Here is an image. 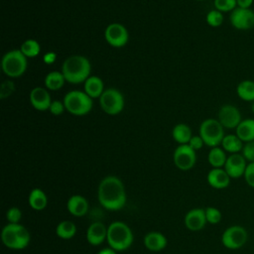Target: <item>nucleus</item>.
Returning <instances> with one entry per match:
<instances>
[{
	"instance_id": "aec40b11",
	"label": "nucleus",
	"mask_w": 254,
	"mask_h": 254,
	"mask_svg": "<svg viewBox=\"0 0 254 254\" xmlns=\"http://www.w3.org/2000/svg\"><path fill=\"white\" fill-rule=\"evenodd\" d=\"M167 238L166 236L158 231H151L147 233L144 237V245L145 247L153 252H158L166 248L167 246Z\"/></svg>"
},
{
	"instance_id": "393cba45",
	"label": "nucleus",
	"mask_w": 254,
	"mask_h": 254,
	"mask_svg": "<svg viewBox=\"0 0 254 254\" xmlns=\"http://www.w3.org/2000/svg\"><path fill=\"white\" fill-rule=\"evenodd\" d=\"M236 93L238 97L246 102L254 101V81L245 79L240 81L236 86Z\"/></svg>"
},
{
	"instance_id": "6e6552de",
	"label": "nucleus",
	"mask_w": 254,
	"mask_h": 254,
	"mask_svg": "<svg viewBox=\"0 0 254 254\" xmlns=\"http://www.w3.org/2000/svg\"><path fill=\"white\" fill-rule=\"evenodd\" d=\"M248 240V232L241 225H231L227 227L221 235L222 245L230 250L242 248Z\"/></svg>"
},
{
	"instance_id": "cd10ccee",
	"label": "nucleus",
	"mask_w": 254,
	"mask_h": 254,
	"mask_svg": "<svg viewBox=\"0 0 254 254\" xmlns=\"http://www.w3.org/2000/svg\"><path fill=\"white\" fill-rule=\"evenodd\" d=\"M76 233V225L70 220H63L56 227V234L64 240L71 239Z\"/></svg>"
},
{
	"instance_id": "dca6fc26",
	"label": "nucleus",
	"mask_w": 254,
	"mask_h": 254,
	"mask_svg": "<svg viewBox=\"0 0 254 254\" xmlns=\"http://www.w3.org/2000/svg\"><path fill=\"white\" fill-rule=\"evenodd\" d=\"M30 102L35 109L45 111L50 109L52 100L50 93L45 88L35 87L30 92Z\"/></svg>"
},
{
	"instance_id": "412c9836",
	"label": "nucleus",
	"mask_w": 254,
	"mask_h": 254,
	"mask_svg": "<svg viewBox=\"0 0 254 254\" xmlns=\"http://www.w3.org/2000/svg\"><path fill=\"white\" fill-rule=\"evenodd\" d=\"M235 134L244 144L254 141V118L242 119L235 129Z\"/></svg>"
},
{
	"instance_id": "7ed1b4c3",
	"label": "nucleus",
	"mask_w": 254,
	"mask_h": 254,
	"mask_svg": "<svg viewBox=\"0 0 254 254\" xmlns=\"http://www.w3.org/2000/svg\"><path fill=\"white\" fill-rule=\"evenodd\" d=\"M1 240L9 249L22 250L30 244L31 234L20 223H8L1 231Z\"/></svg>"
},
{
	"instance_id": "423d86ee",
	"label": "nucleus",
	"mask_w": 254,
	"mask_h": 254,
	"mask_svg": "<svg viewBox=\"0 0 254 254\" xmlns=\"http://www.w3.org/2000/svg\"><path fill=\"white\" fill-rule=\"evenodd\" d=\"M27 58L20 50H12L6 53L1 62L3 72L9 77H19L27 69Z\"/></svg>"
},
{
	"instance_id": "9d476101",
	"label": "nucleus",
	"mask_w": 254,
	"mask_h": 254,
	"mask_svg": "<svg viewBox=\"0 0 254 254\" xmlns=\"http://www.w3.org/2000/svg\"><path fill=\"white\" fill-rule=\"evenodd\" d=\"M175 166L182 171L190 170L196 161L195 151L189 145L183 144L176 148L173 156Z\"/></svg>"
},
{
	"instance_id": "2eb2a0df",
	"label": "nucleus",
	"mask_w": 254,
	"mask_h": 254,
	"mask_svg": "<svg viewBox=\"0 0 254 254\" xmlns=\"http://www.w3.org/2000/svg\"><path fill=\"white\" fill-rule=\"evenodd\" d=\"M204 208H192L185 216V225L190 231H199L206 224Z\"/></svg>"
},
{
	"instance_id": "72a5a7b5",
	"label": "nucleus",
	"mask_w": 254,
	"mask_h": 254,
	"mask_svg": "<svg viewBox=\"0 0 254 254\" xmlns=\"http://www.w3.org/2000/svg\"><path fill=\"white\" fill-rule=\"evenodd\" d=\"M6 218L9 223H19L22 218V211L17 206L10 207L6 212Z\"/></svg>"
},
{
	"instance_id": "39448f33",
	"label": "nucleus",
	"mask_w": 254,
	"mask_h": 254,
	"mask_svg": "<svg viewBox=\"0 0 254 254\" xmlns=\"http://www.w3.org/2000/svg\"><path fill=\"white\" fill-rule=\"evenodd\" d=\"M65 109L75 116H83L92 108V98L84 91L72 90L65 94L64 98Z\"/></svg>"
},
{
	"instance_id": "f8f14e48",
	"label": "nucleus",
	"mask_w": 254,
	"mask_h": 254,
	"mask_svg": "<svg viewBox=\"0 0 254 254\" xmlns=\"http://www.w3.org/2000/svg\"><path fill=\"white\" fill-rule=\"evenodd\" d=\"M217 120L224 128L236 129L242 121V116L240 110L235 105L224 104L218 110Z\"/></svg>"
},
{
	"instance_id": "f257e3e1",
	"label": "nucleus",
	"mask_w": 254,
	"mask_h": 254,
	"mask_svg": "<svg viewBox=\"0 0 254 254\" xmlns=\"http://www.w3.org/2000/svg\"><path fill=\"white\" fill-rule=\"evenodd\" d=\"M97 196L100 204L111 211L123 208L127 200L124 184L115 176H107L101 180L98 185Z\"/></svg>"
},
{
	"instance_id": "ea45409f",
	"label": "nucleus",
	"mask_w": 254,
	"mask_h": 254,
	"mask_svg": "<svg viewBox=\"0 0 254 254\" xmlns=\"http://www.w3.org/2000/svg\"><path fill=\"white\" fill-rule=\"evenodd\" d=\"M237 7L239 8H244V9H249L254 3V0H236Z\"/></svg>"
},
{
	"instance_id": "6ab92c4d",
	"label": "nucleus",
	"mask_w": 254,
	"mask_h": 254,
	"mask_svg": "<svg viewBox=\"0 0 254 254\" xmlns=\"http://www.w3.org/2000/svg\"><path fill=\"white\" fill-rule=\"evenodd\" d=\"M66 208L73 216L81 217L87 213L89 204L84 196L80 194H73L67 199Z\"/></svg>"
},
{
	"instance_id": "9b49d317",
	"label": "nucleus",
	"mask_w": 254,
	"mask_h": 254,
	"mask_svg": "<svg viewBox=\"0 0 254 254\" xmlns=\"http://www.w3.org/2000/svg\"><path fill=\"white\" fill-rule=\"evenodd\" d=\"M231 26L239 31H248L254 28V11L244 8H235L229 16Z\"/></svg>"
},
{
	"instance_id": "4be33fe9",
	"label": "nucleus",
	"mask_w": 254,
	"mask_h": 254,
	"mask_svg": "<svg viewBox=\"0 0 254 254\" xmlns=\"http://www.w3.org/2000/svg\"><path fill=\"white\" fill-rule=\"evenodd\" d=\"M28 202H29V205L31 208H33L34 210L40 211L47 207L48 196L42 189L35 188L29 193Z\"/></svg>"
},
{
	"instance_id": "2f4dec72",
	"label": "nucleus",
	"mask_w": 254,
	"mask_h": 254,
	"mask_svg": "<svg viewBox=\"0 0 254 254\" xmlns=\"http://www.w3.org/2000/svg\"><path fill=\"white\" fill-rule=\"evenodd\" d=\"M204 211H205V217H206L207 223L217 224L220 222L222 218V214L218 208L213 206H207L206 208H204Z\"/></svg>"
},
{
	"instance_id": "4468645a",
	"label": "nucleus",
	"mask_w": 254,
	"mask_h": 254,
	"mask_svg": "<svg viewBox=\"0 0 254 254\" xmlns=\"http://www.w3.org/2000/svg\"><path fill=\"white\" fill-rule=\"evenodd\" d=\"M247 161L241 153L230 154L227 157L223 169L231 179H239L244 176L247 167Z\"/></svg>"
},
{
	"instance_id": "ddd939ff",
	"label": "nucleus",
	"mask_w": 254,
	"mask_h": 254,
	"mask_svg": "<svg viewBox=\"0 0 254 254\" xmlns=\"http://www.w3.org/2000/svg\"><path fill=\"white\" fill-rule=\"evenodd\" d=\"M104 36L106 42L114 48L124 47L129 39L127 29L119 23H112L108 25L105 29Z\"/></svg>"
},
{
	"instance_id": "79ce46f5",
	"label": "nucleus",
	"mask_w": 254,
	"mask_h": 254,
	"mask_svg": "<svg viewBox=\"0 0 254 254\" xmlns=\"http://www.w3.org/2000/svg\"><path fill=\"white\" fill-rule=\"evenodd\" d=\"M97 254H117L116 253V251L114 250V249H112V248H103V249H101Z\"/></svg>"
},
{
	"instance_id": "f704fd0d",
	"label": "nucleus",
	"mask_w": 254,
	"mask_h": 254,
	"mask_svg": "<svg viewBox=\"0 0 254 254\" xmlns=\"http://www.w3.org/2000/svg\"><path fill=\"white\" fill-rule=\"evenodd\" d=\"M241 154L248 163H254V141L245 143Z\"/></svg>"
},
{
	"instance_id": "4c0bfd02",
	"label": "nucleus",
	"mask_w": 254,
	"mask_h": 254,
	"mask_svg": "<svg viewBox=\"0 0 254 254\" xmlns=\"http://www.w3.org/2000/svg\"><path fill=\"white\" fill-rule=\"evenodd\" d=\"M64 109H65V107H64V102H62L60 100H55V101H52L49 110L53 115L59 116L64 112Z\"/></svg>"
},
{
	"instance_id": "f3484780",
	"label": "nucleus",
	"mask_w": 254,
	"mask_h": 254,
	"mask_svg": "<svg viewBox=\"0 0 254 254\" xmlns=\"http://www.w3.org/2000/svg\"><path fill=\"white\" fill-rule=\"evenodd\" d=\"M206 180L208 185L213 189L222 190L229 186L231 178L223 168H212L208 172Z\"/></svg>"
},
{
	"instance_id": "c03bdc74",
	"label": "nucleus",
	"mask_w": 254,
	"mask_h": 254,
	"mask_svg": "<svg viewBox=\"0 0 254 254\" xmlns=\"http://www.w3.org/2000/svg\"><path fill=\"white\" fill-rule=\"evenodd\" d=\"M197 1H203V0H197Z\"/></svg>"
},
{
	"instance_id": "7c9ffc66",
	"label": "nucleus",
	"mask_w": 254,
	"mask_h": 254,
	"mask_svg": "<svg viewBox=\"0 0 254 254\" xmlns=\"http://www.w3.org/2000/svg\"><path fill=\"white\" fill-rule=\"evenodd\" d=\"M223 20H224L223 13H221L216 9L209 11L206 15V23L213 28L219 27L223 23Z\"/></svg>"
},
{
	"instance_id": "20e7f679",
	"label": "nucleus",
	"mask_w": 254,
	"mask_h": 254,
	"mask_svg": "<svg viewBox=\"0 0 254 254\" xmlns=\"http://www.w3.org/2000/svg\"><path fill=\"white\" fill-rule=\"evenodd\" d=\"M108 245L115 251L128 249L134 240L131 228L123 221H113L107 227Z\"/></svg>"
},
{
	"instance_id": "bb28decb",
	"label": "nucleus",
	"mask_w": 254,
	"mask_h": 254,
	"mask_svg": "<svg viewBox=\"0 0 254 254\" xmlns=\"http://www.w3.org/2000/svg\"><path fill=\"white\" fill-rule=\"evenodd\" d=\"M173 138L176 142L180 143L181 145L183 144H189L190 138L192 137L191 135V130L190 128L185 124V123H179L177 124L172 131Z\"/></svg>"
},
{
	"instance_id": "c85d7f7f",
	"label": "nucleus",
	"mask_w": 254,
	"mask_h": 254,
	"mask_svg": "<svg viewBox=\"0 0 254 254\" xmlns=\"http://www.w3.org/2000/svg\"><path fill=\"white\" fill-rule=\"evenodd\" d=\"M64 77L62 71H51L45 77V85L50 90H58L64 84Z\"/></svg>"
},
{
	"instance_id": "b1692460",
	"label": "nucleus",
	"mask_w": 254,
	"mask_h": 254,
	"mask_svg": "<svg viewBox=\"0 0 254 254\" xmlns=\"http://www.w3.org/2000/svg\"><path fill=\"white\" fill-rule=\"evenodd\" d=\"M220 145L225 152L229 154H237L242 151L244 143L236 134H227L223 137Z\"/></svg>"
},
{
	"instance_id": "37998d69",
	"label": "nucleus",
	"mask_w": 254,
	"mask_h": 254,
	"mask_svg": "<svg viewBox=\"0 0 254 254\" xmlns=\"http://www.w3.org/2000/svg\"><path fill=\"white\" fill-rule=\"evenodd\" d=\"M251 111H252V113L254 114V101L251 102Z\"/></svg>"
},
{
	"instance_id": "f03ea898",
	"label": "nucleus",
	"mask_w": 254,
	"mask_h": 254,
	"mask_svg": "<svg viewBox=\"0 0 254 254\" xmlns=\"http://www.w3.org/2000/svg\"><path fill=\"white\" fill-rule=\"evenodd\" d=\"M91 65L89 61L82 56H71L64 60L62 65V73L65 81L77 84L89 77Z\"/></svg>"
},
{
	"instance_id": "58836bf2",
	"label": "nucleus",
	"mask_w": 254,
	"mask_h": 254,
	"mask_svg": "<svg viewBox=\"0 0 254 254\" xmlns=\"http://www.w3.org/2000/svg\"><path fill=\"white\" fill-rule=\"evenodd\" d=\"M189 145L194 150H199L202 148V146L204 145V142L203 140L201 139L200 136H192L189 142Z\"/></svg>"
},
{
	"instance_id": "c9c22d12",
	"label": "nucleus",
	"mask_w": 254,
	"mask_h": 254,
	"mask_svg": "<svg viewBox=\"0 0 254 254\" xmlns=\"http://www.w3.org/2000/svg\"><path fill=\"white\" fill-rule=\"evenodd\" d=\"M246 184L254 189V163H248L243 176Z\"/></svg>"
},
{
	"instance_id": "5701e85b",
	"label": "nucleus",
	"mask_w": 254,
	"mask_h": 254,
	"mask_svg": "<svg viewBox=\"0 0 254 254\" xmlns=\"http://www.w3.org/2000/svg\"><path fill=\"white\" fill-rule=\"evenodd\" d=\"M103 81L98 76H89L84 81V92L90 97V98H99L101 94L103 93Z\"/></svg>"
},
{
	"instance_id": "473e14b6",
	"label": "nucleus",
	"mask_w": 254,
	"mask_h": 254,
	"mask_svg": "<svg viewBox=\"0 0 254 254\" xmlns=\"http://www.w3.org/2000/svg\"><path fill=\"white\" fill-rule=\"evenodd\" d=\"M214 8L221 13L232 12L237 8L236 0H214Z\"/></svg>"
},
{
	"instance_id": "a878e982",
	"label": "nucleus",
	"mask_w": 254,
	"mask_h": 254,
	"mask_svg": "<svg viewBox=\"0 0 254 254\" xmlns=\"http://www.w3.org/2000/svg\"><path fill=\"white\" fill-rule=\"evenodd\" d=\"M226 152L220 147H213L207 155V161L212 168H223L227 160Z\"/></svg>"
},
{
	"instance_id": "e433bc0d",
	"label": "nucleus",
	"mask_w": 254,
	"mask_h": 254,
	"mask_svg": "<svg viewBox=\"0 0 254 254\" xmlns=\"http://www.w3.org/2000/svg\"><path fill=\"white\" fill-rule=\"evenodd\" d=\"M15 89V86H14V83L10 80H7V81H4L2 84H1V88H0V97L1 99H4L5 97L9 96Z\"/></svg>"
},
{
	"instance_id": "0eeeda50",
	"label": "nucleus",
	"mask_w": 254,
	"mask_h": 254,
	"mask_svg": "<svg viewBox=\"0 0 254 254\" xmlns=\"http://www.w3.org/2000/svg\"><path fill=\"white\" fill-rule=\"evenodd\" d=\"M199 136L204 144L210 148L221 144L224 135V127L217 119L208 118L201 122L199 126Z\"/></svg>"
},
{
	"instance_id": "a19ab883",
	"label": "nucleus",
	"mask_w": 254,
	"mask_h": 254,
	"mask_svg": "<svg viewBox=\"0 0 254 254\" xmlns=\"http://www.w3.org/2000/svg\"><path fill=\"white\" fill-rule=\"evenodd\" d=\"M56 58H57V55L55 53H48L44 56V62H45V64H51L55 62Z\"/></svg>"
},
{
	"instance_id": "1a4fd4ad",
	"label": "nucleus",
	"mask_w": 254,
	"mask_h": 254,
	"mask_svg": "<svg viewBox=\"0 0 254 254\" xmlns=\"http://www.w3.org/2000/svg\"><path fill=\"white\" fill-rule=\"evenodd\" d=\"M101 109L108 115H116L123 110L124 97L122 93L115 88H107L99 97Z\"/></svg>"
},
{
	"instance_id": "a211bd4d",
	"label": "nucleus",
	"mask_w": 254,
	"mask_h": 254,
	"mask_svg": "<svg viewBox=\"0 0 254 254\" xmlns=\"http://www.w3.org/2000/svg\"><path fill=\"white\" fill-rule=\"evenodd\" d=\"M107 238V227L100 221L92 222L86 230V240L90 245H100Z\"/></svg>"
},
{
	"instance_id": "c756f323",
	"label": "nucleus",
	"mask_w": 254,
	"mask_h": 254,
	"mask_svg": "<svg viewBox=\"0 0 254 254\" xmlns=\"http://www.w3.org/2000/svg\"><path fill=\"white\" fill-rule=\"evenodd\" d=\"M20 51L25 55L26 58H34L39 55L41 51V47L36 40L29 39L21 45Z\"/></svg>"
}]
</instances>
